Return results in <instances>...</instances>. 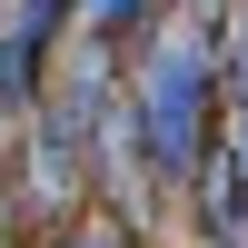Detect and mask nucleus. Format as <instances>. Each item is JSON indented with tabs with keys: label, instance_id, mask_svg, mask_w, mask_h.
<instances>
[{
	"label": "nucleus",
	"instance_id": "1",
	"mask_svg": "<svg viewBox=\"0 0 248 248\" xmlns=\"http://www.w3.org/2000/svg\"><path fill=\"white\" fill-rule=\"evenodd\" d=\"M99 179H90V129L79 119H60L50 99H40V119H20V169H10V209H20V229H40V238H60L79 218V199H90Z\"/></svg>",
	"mask_w": 248,
	"mask_h": 248
},
{
	"label": "nucleus",
	"instance_id": "2",
	"mask_svg": "<svg viewBox=\"0 0 248 248\" xmlns=\"http://www.w3.org/2000/svg\"><path fill=\"white\" fill-rule=\"evenodd\" d=\"M50 248H149V238H139L129 218H70V229H60Z\"/></svg>",
	"mask_w": 248,
	"mask_h": 248
},
{
	"label": "nucleus",
	"instance_id": "3",
	"mask_svg": "<svg viewBox=\"0 0 248 248\" xmlns=\"http://www.w3.org/2000/svg\"><path fill=\"white\" fill-rule=\"evenodd\" d=\"M218 70H229V90H248V0L229 10V40H218Z\"/></svg>",
	"mask_w": 248,
	"mask_h": 248
}]
</instances>
